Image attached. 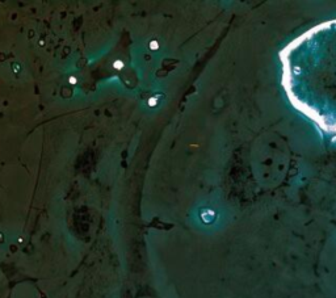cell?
Returning <instances> with one entry per match:
<instances>
[{"instance_id": "obj_2", "label": "cell", "mask_w": 336, "mask_h": 298, "mask_svg": "<svg viewBox=\"0 0 336 298\" xmlns=\"http://www.w3.org/2000/svg\"><path fill=\"white\" fill-rule=\"evenodd\" d=\"M122 67V62H116V67Z\"/></svg>"}, {"instance_id": "obj_1", "label": "cell", "mask_w": 336, "mask_h": 298, "mask_svg": "<svg viewBox=\"0 0 336 298\" xmlns=\"http://www.w3.org/2000/svg\"><path fill=\"white\" fill-rule=\"evenodd\" d=\"M280 61L290 104L324 133L336 134V19L294 38Z\"/></svg>"}]
</instances>
